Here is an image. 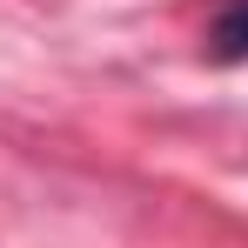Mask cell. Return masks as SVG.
I'll list each match as a JSON object with an SVG mask.
<instances>
[{"label":"cell","mask_w":248,"mask_h":248,"mask_svg":"<svg viewBox=\"0 0 248 248\" xmlns=\"http://www.w3.org/2000/svg\"><path fill=\"white\" fill-rule=\"evenodd\" d=\"M208 47H215V61H248V0L221 7V20H215Z\"/></svg>","instance_id":"6da1fadb"}]
</instances>
